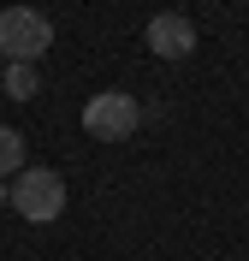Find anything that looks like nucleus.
<instances>
[{
  "label": "nucleus",
  "mask_w": 249,
  "mask_h": 261,
  "mask_svg": "<svg viewBox=\"0 0 249 261\" xmlns=\"http://www.w3.org/2000/svg\"><path fill=\"white\" fill-rule=\"evenodd\" d=\"M12 214H24L30 226H53L66 214V178L53 166H24L12 178Z\"/></svg>",
  "instance_id": "f257e3e1"
},
{
  "label": "nucleus",
  "mask_w": 249,
  "mask_h": 261,
  "mask_svg": "<svg viewBox=\"0 0 249 261\" xmlns=\"http://www.w3.org/2000/svg\"><path fill=\"white\" fill-rule=\"evenodd\" d=\"M0 83H6V95H12V101H30L36 89H42V71H36L30 60H12L6 71H0Z\"/></svg>",
  "instance_id": "39448f33"
},
{
  "label": "nucleus",
  "mask_w": 249,
  "mask_h": 261,
  "mask_svg": "<svg viewBox=\"0 0 249 261\" xmlns=\"http://www.w3.org/2000/svg\"><path fill=\"white\" fill-rule=\"evenodd\" d=\"M0 71H6V60H0Z\"/></svg>",
  "instance_id": "6e6552de"
},
{
  "label": "nucleus",
  "mask_w": 249,
  "mask_h": 261,
  "mask_svg": "<svg viewBox=\"0 0 249 261\" xmlns=\"http://www.w3.org/2000/svg\"><path fill=\"white\" fill-rule=\"evenodd\" d=\"M30 166V148H24V137H18L12 125H0V178H18Z\"/></svg>",
  "instance_id": "423d86ee"
},
{
  "label": "nucleus",
  "mask_w": 249,
  "mask_h": 261,
  "mask_svg": "<svg viewBox=\"0 0 249 261\" xmlns=\"http://www.w3.org/2000/svg\"><path fill=\"white\" fill-rule=\"evenodd\" d=\"M0 208H12V184L6 178H0Z\"/></svg>",
  "instance_id": "0eeeda50"
},
{
  "label": "nucleus",
  "mask_w": 249,
  "mask_h": 261,
  "mask_svg": "<svg viewBox=\"0 0 249 261\" xmlns=\"http://www.w3.org/2000/svg\"><path fill=\"white\" fill-rule=\"evenodd\" d=\"M53 48V18L36 12V6H6L0 12V60H42V54Z\"/></svg>",
  "instance_id": "f03ea898"
},
{
  "label": "nucleus",
  "mask_w": 249,
  "mask_h": 261,
  "mask_svg": "<svg viewBox=\"0 0 249 261\" xmlns=\"http://www.w3.org/2000/svg\"><path fill=\"white\" fill-rule=\"evenodd\" d=\"M136 125H143V107H136L125 89H101V95L83 101V130H89L95 143H125Z\"/></svg>",
  "instance_id": "7ed1b4c3"
},
{
  "label": "nucleus",
  "mask_w": 249,
  "mask_h": 261,
  "mask_svg": "<svg viewBox=\"0 0 249 261\" xmlns=\"http://www.w3.org/2000/svg\"><path fill=\"white\" fill-rule=\"evenodd\" d=\"M143 42H149L154 60H172V65H178V60L196 54V24H190L184 12H154L149 30H143Z\"/></svg>",
  "instance_id": "20e7f679"
}]
</instances>
